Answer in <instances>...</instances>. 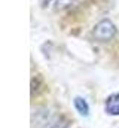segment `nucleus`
Masks as SVG:
<instances>
[{
    "label": "nucleus",
    "mask_w": 119,
    "mask_h": 128,
    "mask_svg": "<svg viewBox=\"0 0 119 128\" xmlns=\"http://www.w3.org/2000/svg\"><path fill=\"white\" fill-rule=\"evenodd\" d=\"M74 107H76V110H78L82 116H88L89 115V106H88V103H86L85 98H82V97H74Z\"/></svg>",
    "instance_id": "7ed1b4c3"
},
{
    "label": "nucleus",
    "mask_w": 119,
    "mask_h": 128,
    "mask_svg": "<svg viewBox=\"0 0 119 128\" xmlns=\"http://www.w3.org/2000/svg\"><path fill=\"white\" fill-rule=\"evenodd\" d=\"M92 34L98 42H109L116 34V27L110 20H103L94 27Z\"/></svg>",
    "instance_id": "f257e3e1"
},
{
    "label": "nucleus",
    "mask_w": 119,
    "mask_h": 128,
    "mask_svg": "<svg viewBox=\"0 0 119 128\" xmlns=\"http://www.w3.org/2000/svg\"><path fill=\"white\" fill-rule=\"evenodd\" d=\"M104 109H106V112L109 115L118 116L119 115V94H112V96L107 97Z\"/></svg>",
    "instance_id": "f03ea898"
},
{
    "label": "nucleus",
    "mask_w": 119,
    "mask_h": 128,
    "mask_svg": "<svg viewBox=\"0 0 119 128\" xmlns=\"http://www.w3.org/2000/svg\"><path fill=\"white\" fill-rule=\"evenodd\" d=\"M52 2H54V0H39V3H40V6H42V8H46V6H49Z\"/></svg>",
    "instance_id": "423d86ee"
},
{
    "label": "nucleus",
    "mask_w": 119,
    "mask_h": 128,
    "mask_svg": "<svg viewBox=\"0 0 119 128\" xmlns=\"http://www.w3.org/2000/svg\"><path fill=\"white\" fill-rule=\"evenodd\" d=\"M49 128H67V122H60V121H55V122H51Z\"/></svg>",
    "instance_id": "39448f33"
},
{
    "label": "nucleus",
    "mask_w": 119,
    "mask_h": 128,
    "mask_svg": "<svg viewBox=\"0 0 119 128\" xmlns=\"http://www.w3.org/2000/svg\"><path fill=\"white\" fill-rule=\"evenodd\" d=\"M74 0H55V9L57 10H62L66 8H68Z\"/></svg>",
    "instance_id": "20e7f679"
}]
</instances>
